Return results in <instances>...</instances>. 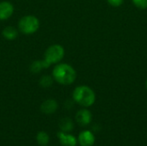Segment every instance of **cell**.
I'll return each mask as SVG.
<instances>
[{"label": "cell", "mask_w": 147, "mask_h": 146, "mask_svg": "<svg viewBox=\"0 0 147 146\" xmlns=\"http://www.w3.org/2000/svg\"><path fill=\"white\" fill-rule=\"evenodd\" d=\"M53 79L62 85H70L77 78V72L68 64H58L53 70Z\"/></svg>", "instance_id": "obj_1"}, {"label": "cell", "mask_w": 147, "mask_h": 146, "mask_svg": "<svg viewBox=\"0 0 147 146\" xmlns=\"http://www.w3.org/2000/svg\"><path fill=\"white\" fill-rule=\"evenodd\" d=\"M42 69H45L42 60L34 61L30 65V71L32 73H39Z\"/></svg>", "instance_id": "obj_13"}, {"label": "cell", "mask_w": 147, "mask_h": 146, "mask_svg": "<svg viewBox=\"0 0 147 146\" xmlns=\"http://www.w3.org/2000/svg\"><path fill=\"white\" fill-rule=\"evenodd\" d=\"M107 1L110 5L115 6V7H118V6L122 4L124 0H107Z\"/></svg>", "instance_id": "obj_16"}, {"label": "cell", "mask_w": 147, "mask_h": 146, "mask_svg": "<svg viewBox=\"0 0 147 146\" xmlns=\"http://www.w3.org/2000/svg\"><path fill=\"white\" fill-rule=\"evenodd\" d=\"M49 135L46 132H39L36 135V141L41 146H46L49 143Z\"/></svg>", "instance_id": "obj_12"}, {"label": "cell", "mask_w": 147, "mask_h": 146, "mask_svg": "<svg viewBox=\"0 0 147 146\" xmlns=\"http://www.w3.org/2000/svg\"><path fill=\"white\" fill-rule=\"evenodd\" d=\"M96 141L94 133L91 131L84 130L78 137V142L81 146H93Z\"/></svg>", "instance_id": "obj_5"}, {"label": "cell", "mask_w": 147, "mask_h": 146, "mask_svg": "<svg viewBox=\"0 0 147 146\" xmlns=\"http://www.w3.org/2000/svg\"><path fill=\"white\" fill-rule=\"evenodd\" d=\"M65 55V49L62 46L55 44L50 46L45 52V59L42 60L45 69L53 64L59 63Z\"/></svg>", "instance_id": "obj_3"}, {"label": "cell", "mask_w": 147, "mask_h": 146, "mask_svg": "<svg viewBox=\"0 0 147 146\" xmlns=\"http://www.w3.org/2000/svg\"><path fill=\"white\" fill-rule=\"evenodd\" d=\"M134 5L141 9H145L147 8V0H132Z\"/></svg>", "instance_id": "obj_15"}, {"label": "cell", "mask_w": 147, "mask_h": 146, "mask_svg": "<svg viewBox=\"0 0 147 146\" xmlns=\"http://www.w3.org/2000/svg\"><path fill=\"white\" fill-rule=\"evenodd\" d=\"M73 100L84 108L92 106L96 101V95L92 89L88 86L82 85L77 87L72 93Z\"/></svg>", "instance_id": "obj_2"}, {"label": "cell", "mask_w": 147, "mask_h": 146, "mask_svg": "<svg viewBox=\"0 0 147 146\" xmlns=\"http://www.w3.org/2000/svg\"><path fill=\"white\" fill-rule=\"evenodd\" d=\"M2 34L4 39H6L8 40H13L16 39V37L18 36V31L14 27L8 26L3 28Z\"/></svg>", "instance_id": "obj_10"}, {"label": "cell", "mask_w": 147, "mask_h": 146, "mask_svg": "<svg viewBox=\"0 0 147 146\" xmlns=\"http://www.w3.org/2000/svg\"><path fill=\"white\" fill-rule=\"evenodd\" d=\"M53 84V78L50 76L45 75L40 79V85L43 88H49Z\"/></svg>", "instance_id": "obj_14"}, {"label": "cell", "mask_w": 147, "mask_h": 146, "mask_svg": "<svg viewBox=\"0 0 147 146\" xmlns=\"http://www.w3.org/2000/svg\"><path fill=\"white\" fill-rule=\"evenodd\" d=\"M40 28V22L34 15H25L22 17L18 22L19 30L24 34H34Z\"/></svg>", "instance_id": "obj_4"}, {"label": "cell", "mask_w": 147, "mask_h": 146, "mask_svg": "<svg viewBox=\"0 0 147 146\" xmlns=\"http://www.w3.org/2000/svg\"><path fill=\"white\" fill-rule=\"evenodd\" d=\"M146 89H147V79H146Z\"/></svg>", "instance_id": "obj_17"}, {"label": "cell", "mask_w": 147, "mask_h": 146, "mask_svg": "<svg viewBox=\"0 0 147 146\" xmlns=\"http://www.w3.org/2000/svg\"><path fill=\"white\" fill-rule=\"evenodd\" d=\"M58 139L60 145L63 146H76L78 143V139L73 135L61 131L58 133Z\"/></svg>", "instance_id": "obj_8"}, {"label": "cell", "mask_w": 147, "mask_h": 146, "mask_svg": "<svg viewBox=\"0 0 147 146\" xmlns=\"http://www.w3.org/2000/svg\"><path fill=\"white\" fill-rule=\"evenodd\" d=\"M76 121L82 126H88L92 120V114L90 110L84 108L78 111L76 114Z\"/></svg>", "instance_id": "obj_6"}, {"label": "cell", "mask_w": 147, "mask_h": 146, "mask_svg": "<svg viewBox=\"0 0 147 146\" xmlns=\"http://www.w3.org/2000/svg\"><path fill=\"white\" fill-rule=\"evenodd\" d=\"M14 13V6L8 1L0 3V21L9 19Z\"/></svg>", "instance_id": "obj_7"}, {"label": "cell", "mask_w": 147, "mask_h": 146, "mask_svg": "<svg viewBox=\"0 0 147 146\" xmlns=\"http://www.w3.org/2000/svg\"><path fill=\"white\" fill-rule=\"evenodd\" d=\"M59 126L60 128L61 132L64 133H70L73 130L74 125L73 122L71 119L69 118H63L62 120H60L59 123Z\"/></svg>", "instance_id": "obj_11"}, {"label": "cell", "mask_w": 147, "mask_h": 146, "mask_svg": "<svg viewBox=\"0 0 147 146\" xmlns=\"http://www.w3.org/2000/svg\"><path fill=\"white\" fill-rule=\"evenodd\" d=\"M58 108L59 104L54 99H47L40 105V110L45 114H52L55 113Z\"/></svg>", "instance_id": "obj_9"}]
</instances>
